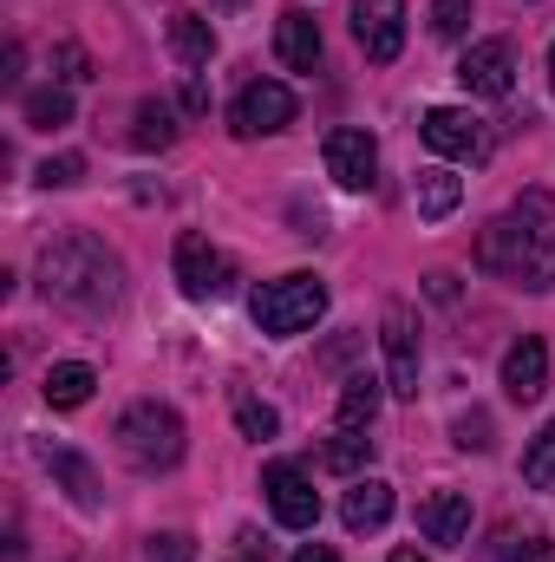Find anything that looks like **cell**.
Here are the masks:
<instances>
[{
    "label": "cell",
    "mask_w": 555,
    "mask_h": 562,
    "mask_svg": "<svg viewBox=\"0 0 555 562\" xmlns=\"http://www.w3.org/2000/svg\"><path fill=\"white\" fill-rule=\"evenodd\" d=\"M294 562H340V557H333L327 543H307V550H301V557H294Z\"/></svg>",
    "instance_id": "obj_34"
},
{
    "label": "cell",
    "mask_w": 555,
    "mask_h": 562,
    "mask_svg": "<svg viewBox=\"0 0 555 562\" xmlns=\"http://www.w3.org/2000/svg\"><path fill=\"white\" fill-rule=\"evenodd\" d=\"M418 537L438 543V550H457V543L471 537V497H464V491H431V497L418 504Z\"/></svg>",
    "instance_id": "obj_14"
},
{
    "label": "cell",
    "mask_w": 555,
    "mask_h": 562,
    "mask_svg": "<svg viewBox=\"0 0 555 562\" xmlns=\"http://www.w3.org/2000/svg\"><path fill=\"white\" fill-rule=\"evenodd\" d=\"M380 347H386V386H393L399 400H418L424 340H418V314L406 301H386V314H380Z\"/></svg>",
    "instance_id": "obj_5"
},
{
    "label": "cell",
    "mask_w": 555,
    "mask_h": 562,
    "mask_svg": "<svg viewBox=\"0 0 555 562\" xmlns=\"http://www.w3.org/2000/svg\"><path fill=\"white\" fill-rule=\"evenodd\" d=\"M229 125H236V138H275V132L294 125V92L281 79H249L236 112H229Z\"/></svg>",
    "instance_id": "obj_7"
},
{
    "label": "cell",
    "mask_w": 555,
    "mask_h": 562,
    "mask_svg": "<svg viewBox=\"0 0 555 562\" xmlns=\"http://www.w3.org/2000/svg\"><path fill=\"white\" fill-rule=\"evenodd\" d=\"M118 451H125V464H138V471H170L177 458H183V419L163 406V400H138V406H125V419H118Z\"/></svg>",
    "instance_id": "obj_3"
},
{
    "label": "cell",
    "mask_w": 555,
    "mask_h": 562,
    "mask_svg": "<svg viewBox=\"0 0 555 562\" xmlns=\"http://www.w3.org/2000/svg\"><path fill=\"white\" fill-rule=\"evenodd\" d=\"M471 26V0H431V33L438 40H464Z\"/></svg>",
    "instance_id": "obj_26"
},
{
    "label": "cell",
    "mask_w": 555,
    "mask_h": 562,
    "mask_svg": "<svg viewBox=\"0 0 555 562\" xmlns=\"http://www.w3.org/2000/svg\"><path fill=\"white\" fill-rule=\"evenodd\" d=\"M242 562H249V557H242Z\"/></svg>",
    "instance_id": "obj_38"
},
{
    "label": "cell",
    "mask_w": 555,
    "mask_h": 562,
    "mask_svg": "<svg viewBox=\"0 0 555 562\" xmlns=\"http://www.w3.org/2000/svg\"><path fill=\"white\" fill-rule=\"evenodd\" d=\"M249 314H256V327L262 334H307L320 314H327V281L320 276H281V281H262L256 288V301H249Z\"/></svg>",
    "instance_id": "obj_4"
},
{
    "label": "cell",
    "mask_w": 555,
    "mask_h": 562,
    "mask_svg": "<svg viewBox=\"0 0 555 562\" xmlns=\"http://www.w3.org/2000/svg\"><path fill=\"white\" fill-rule=\"evenodd\" d=\"M39 464L72 491V504H79V510H99V471H92L79 451H66V445H39Z\"/></svg>",
    "instance_id": "obj_16"
},
{
    "label": "cell",
    "mask_w": 555,
    "mask_h": 562,
    "mask_svg": "<svg viewBox=\"0 0 555 562\" xmlns=\"http://www.w3.org/2000/svg\"><path fill=\"white\" fill-rule=\"evenodd\" d=\"M366 458H373V438L366 431H347V425H340V438L320 445V471H340V477H353Z\"/></svg>",
    "instance_id": "obj_23"
},
{
    "label": "cell",
    "mask_w": 555,
    "mask_h": 562,
    "mask_svg": "<svg viewBox=\"0 0 555 562\" xmlns=\"http://www.w3.org/2000/svg\"><path fill=\"white\" fill-rule=\"evenodd\" d=\"M550 79H555V46H550Z\"/></svg>",
    "instance_id": "obj_36"
},
{
    "label": "cell",
    "mask_w": 555,
    "mask_h": 562,
    "mask_svg": "<svg viewBox=\"0 0 555 562\" xmlns=\"http://www.w3.org/2000/svg\"><path fill=\"white\" fill-rule=\"evenodd\" d=\"M327 177H333L340 190H373V177H380V144L366 138V132H353V125L327 132Z\"/></svg>",
    "instance_id": "obj_12"
},
{
    "label": "cell",
    "mask_w": 555,
    "mask_h": 562,
    "mask_svg": "<svg viewBox=\"0 0 555 562\" xmlns=\"http://www.w3.org/2000/svg\"><path fill=\"white\" fill-rule=\"evenodd\" d=\"M424 144H431L438 157H457V164H484V157H490L484 119H471V112H457V105H431V112H424Z\"/></svg>",
    "instance_id": "obj_9"
},
{
    "label": "cell",
    "mask_w": 555,
    "mask_h": 562,
    "mask_svg": "<svg viewBox=\"0 0 555 562\" xmlns=\"http://www.w3.org/2000/svg\"><path fill=\"white\" fill-rule=\"evenodd\" d=\"M79 177H86V157H46V164H39V183H46V190H72Z\"/></svg>",
    "instance_id": "obj_29"
},
{
    "label": "cell",
    "mask_w": 555,
    "mask_h": 562,
    "mask_svg": "<svg viewBox=\"0 0 555 562\" xmlns=\"http://www.w3.org/2000/svg\"><path fill=\"white\" fill-rule=\"evenodd\" d=\"M53 66H59V79H66V86L92 79V59H86V46H79V40H59V46H53Z\"/></svg>",
    "instance_id": "obj_28"
},
{
    "label": "cell",
    "mask_w": 555,
    "mask_h": 562,
    "mask_svg": "<svg viewBox=\"0 0 555 562\" xmlns=\"http://www.w3.org/2000/svg\"><path fill=\"white\" fill-rule=\"evenodd\" d=\"M170 138H177V112H170L163 99H144L138 119H132V144H138V150H163Z\"/></svg>",
    "instance_id": "obj_24"
},
{
    "label": "cell",
    "mask_w": 555,
    "mask_h": 562,
    "mask_svg": "<svg viewBox=\"0 0 555 562\" xmlns=\"http://www.w3.org/2000/svg\"><path fill=\"white\" fill-rule=\"evenodd\" d=\"M183 105H190V112H203V105H209V86H203V79H190V86H183Z\"/></svg>",
    "instance_id": "obj_33"
},
{
    "label": "cell",
    "mask_w": 555,
    "mask_h": 562,
    "mask_svg": "<svg viewBox=\"0 0 555 562\" xmlns=\"http://www.w3.org/2000/svg\"><path fill=\"white\" fill-rule=\"evenodd\" d=\"M523 484L530 491H555V419L523 445Z\"/></svg>",
    "instance_id": "obj_25"
},
{
    "label": "cell",
    "mask_w": 555,
    "mask_h": 562,
    "mask_svg": "<svg viewBox=\"0 0 555 562\" xmlns=\"http://www.w3.org/2000/svg\"><path fill=\"white\" fill-rule=\"evenodd\" d=\"M503 393H510L517 406H530V400L550 393V347H543L536 334H523V340L503 353Z\"/></svg>",
    "instance_id": "obj_13"
},
{
    "label": "cell",
    "mask_w": 555,
    "mask_h": 562,
    "mask_svg": "<svg viewBox=\"0 0 555 562\" xmlns=\"http://www.w3.org/2000/svg\"><path fill=\"white\" fill-rule=\"evenodd\" d=\"M170 269H177V288H183L190 301H216V294L236 281L229 256H223L209 236H196V229H183V236H177V249H170Z\"/></svg>",
    "instance_id": "obj_6"
},
{
    "label": "cell",
    "mask_w": 555,
    "mask_h": 562,
    "mask_svg": "<svg viewBox=\"0 0 555 562\" xmlns=\"http://www.w3.org/2000/svg\"><path fill=\"white\" fill-rule=\"evenodd\" d=\"M457 445H464V451H490V419H484V413H464V419H457Z\"/></svg>",
    "instance_id": "obj_31"
},
{
    "label": "cell",
    "mask_w": 555,
    "mask_h": 562,
    "mask_svg": "<svg viewBox=\"0 0 555 562\" xmlns=\"http://www.w3.org/2000/svg\"><path fill=\"white\" fill-rule=\"evenodd\" d=\"M477 262L490 276H510L523 288H555V196L550 190H523L510 216H497L477 236Z\"/></svg>",
    "instance_id": "obj_2"
},
{
    "label": "cell",
    "mask_w": 555,
    "mask_h": 562,
    "mask_svg": "<svg viewBox=\"0 0 555 562\" xmlns=\"http://www.w3.org/2000/svg\"><path fill=\"white\" fill-rule=\"evenodd\" d=\"M412 203H418V216L424 223H444L457 203H464V177H451L444 164H431V170H418V183H412Z\"/></svg>",
    "instance_id": "obj_18"
},
{
    "label": "cell",
    "mask_w": 555,
    "mask_h": 562,
    "mask_svg": "<svg viewBox=\"0 0 555 562\" xmlns=\"http://www.w3.org/2000/svg\"><path fill=\"white\" fill-rule=\"evenodd\" d=\"M20 119H26L33 132H59V125H72V99H66L59 86H46V92H26V99H20Z\"/></svg>",
    "instance_id": "obj_22"
},
{
    "label": "cell",
    "mask_w": 555,
    "mask_h": 562,
    "mask_svg": "<svg viewBox=\"0 0 555 562\" xmlns=\"http://www.w3.org/2000/svg\"><path fill=\"white\" fill-rule=\"evenodd\" d=\"M457 86L477 92V99H510V86H517V53H510V40H477V46L457 59Z\"/></svg>",
    "instance_id": "obj_11"
},
{
    "label": "cell",
    "mask_w": 555,
    "mask_h": 562,
    "mask_svg": "<svg viewBox=\"0 0 555 562\" xmlns=\"http://www.w3.org/2000/svg\"><path fill=\"white\" fill-rule=\"evenodd\" d=\"M170 53H177V66H209L216 59V26L203 20V13H170Z\"/></svg>",
    "instance_id": "obj_19"
},
{
    "label": "cell",
    "mask_w": 555,
    "mask_h": 562,
    "mask_svg": "<svg viewBox=\"0 0 555 562\" xmlns=\"http://www.w3.org/2000/svg\"><path fill=\"white\" fill-rule=\"evenodd\" d=\"M353 40L373 66H393L406 53V0H353Z\"/></svg>",
    "instance_id": "obj_8"
},
{
    "label": "cell",
    "mask_w": 555,
    "mask_h": 562,
    "mask_svg": "<svg viewBox=\"0 0 555 562\" xmlns=\"http://www.w3.org/2000/svg\"><path fill=\"white\" fill-rule=\"evenodd\" d=\"M150 562H196V543L183 537V530H163V537H150Z\"/></svg>",
    "instance_id": "obj_30"
},
{
    "label": "cell",
    "mask_w": 555,
    "mask_h": 562,
    "mask_svg": "<svg viewBox=\"0 0 555 562\" xmlns=\"http://www.w3.org/2000/svg\"><path fill=\"white\" fill-rule=\"evenodd\" d=\"M262 491H269V510H275L281 530H314L320 524V497H314V484H307L301 464H269Z\"/></svg>",
    "instance_id": "obj_10"
},
{
    "label": "cell",
    "mask_w": 555,
    "mask_h": 562,
    "mask_svg": "<svg viewBox=\"0 0 555 562\" xmlns=\"http://www.w3.org/2000/svg\"><path fill=\"white\" fill-rule=\"evenodd\" d=\"M236 425H242V438H275L281 431L275 406H262V400H236Z\"/></svg>",
    "instance_id": "obj_27"
},
{
    "label": "cell",
    "mask_w": 555,
    "mask_h": 562,
    "mask_svg": "<svg viewBox=\"0 0 555 562\" xmlns=\"http://www.w3.org/2000/svg\"><path fill=\"white\" fill-rule=\"evenodd\" d=\"M92 386H99V373L86 367V360H59V367H46V406L53 413H72V406H86L92 400Z\"/></svg>",
    "instance_id": "obj_20"
},
{
    "label": "cell",
    "mask_w": 555,
    "mask_h": 562,
    "mask_svg": "<svg viewBox=\"0 0 555 562\" xmlns=\"http://www.w3.org/2000/svg\"><path fill=\"white\" fill-rule=\"evenodd\" d=\"M517 562H555V543H550V537H523Z\"/></svg>",
    "instance_id": "obj_32"
},
{
    "label": "cell",
    "mask_w": 555,
    "mask_h": 562,
    "mask_svg": "<svg viewBox=\"0 0 555 562\" xmlns=\"http://www.w3.org/2000/svg\"><path fill=\"white\" fill-rule=\"evenodd\" d=\"M223 7H242V0H223Z\"/></svg>",
    "instance_id": "obj_37"
},
{
    "label": "cell",
    "mask_w": 555,
    "mask_h": 562,
    "mask_svg": "<svg viewBox=\"0 0 555 562\" xmlns=\"http://www.w3.org/2000/svg\"><path fill=\"white\" fill-rule=\"evenodd\" d=\"M275 53L287 72H314L320 66V26H314V13H301V7H287L275 20Z\"/></svg>",
    "instance_id": "obj_15"
},
{
    "label": "cell",
    "mask_w": 555,
    "mask_h": 562,
    "mask_svg": "<svg viewBox=\"0 0 555 562\" xmlns=\"http://www.w3.org/2000/svg\"><path fill=\"white\" fill-rule=\"evenodd\" d=\"M39 294H46L53 307L79 314V321H105V314L125 301V262H118L99 236H86V229L53 236V243L39 249Z\"/></svg>",
    "instance_id": "obj_1"
},
{
    "label": "cell",
    "mask_w": 555,
    "mask_h": 562,
    "mask_svg": "<svg viewBox=\"0 0 555 562\" xmlns=\"http://www.w3.org/2000/svg\"><path fill=\"white\" fill-rule=\"evenodd\" d=\"M340 517H347V530H353V537L380 530V524L393 517V484H380V477H353V491H347Z\"/></svg>",
    "instance_id": "obj_17"
},
{
    "label": "cell",
    "mask_w": 555,
    "mask_h": 562,
    "mask_svg": "<svg viewBox=\"0 0 555 562\" xmlns=\"http://www.w3.org/2000/svg\"><path fill=\"white\" fill-rule=\"evenodd\" d=\"M373 419H380V380L373 373H347V386H340V425L366 431Z\"/></svg>",
    "instance_id": "obj_21"
},
{
    "label": "cell",
    "mask_w": 555,
    "mask_h": 562,
    "mask_svg": "<svg viewBox=\"0 0 555 562\" xmlns=\"http://www.w3.org/2000/svg\"><path fill=\"white\" fill-rule=\"evenodd\" d=\"M393 562H424V557H418V550H393Z\"/></svg>",
    "instance_id": "obj_35"
}]
</instances>
